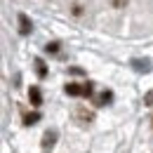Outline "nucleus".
<instances>
[{
    "instance_id": "f257e3e1",
    "label": "nucleus",
    "mask_w": 153,
    "mask_h": 153,
    "mask_svg": "<svg viewBox=\"0 0 153 153\" xmlns=\"http://www.w3.org/2000/svg\"><path fill=\"white\" fill-rule=\"evenodd\" d=\"M17 21H19V33H21V36H28V33L33 31V21L28 19L24 12H19V14H17Z\"/></svg>"
},
{
    "instance_id": "f03ea898",
    "label": "nucleus",
    "mask_w": 153,
    "mask_h": 153,
    "mask_svg": "<svg viewBox=\"0 0 153 153\" xmlns=\"http://www.w3.org/2000/svg\"><path fill=\"white\" fill-rule=\"evenodd\" d=\"M76 120H78V123H82V125H87V123L94 120V113L87 111V108H76Z\"/></svg>"
},
{
    "instance_id": "7ed1b4c3",
    "label": "nucleus",
    "mask_w": 153,
    "mask_h": 153,
    "mask_svg": "<svg viewBox=\"0 0 153 153\" xmlns=\"http://www.w3.org/2000/svg\"><path fill=\"white\" fill-rule=\"evenodd\" d=\"M28 101H31V106H40V104H42V94H40V90L36 85L28 87Z\"/></svg>"
},
{
    "instance_id": "20e7f679",
    "label": "nucleus",
    "mask_w": 153,
    "mask_h": 153,
    "mask_svg": "<svg viewBox=\"0 0 153 153\" xmlns=\"http://www.w3.org/2000/svg\"><path fill=\"white\" fill-rule=\"evenodd\" d=\"M54 141H57V130H47L42 134V149H52Z\"/></svg>"
},
{
    "instance_id": "39448f33",
    "label": "nucleus",
    "mask_w": 153,
    "mask_h": 153,
    "mask_svg": "<svg viewBox=\"0 0 153 153\" xmlns=\"http://www.w3.org/2000/svg\"><path fill=\"white\" fill-rule=\"evenodd\" d=\"M64 92L68 97H82V85H78V82H66Z\"/></svg>"
},
{
    "instance_id": "423d86ee",
    "label": "nucleus",
    "mask_w": 153,
    "mask_h": 153,
    "mask_svg": "<svg viewBox=\"0 0 153 153\" xmlns=\"http://www.w3.org/2000/svg\"><path fill=\"white\" fill-rule=\"evenodd\" d=\"M111 101H113V92H111V90H106V92H101V94L97 97V106H104V104H111Z\"/></svg>"
},
{
    "instance_id": "0eeeda50",
    "label": "nucleus",
    "mask_w": 153,
    "mask_h": 153,
    "mask_svg": "<svg viewBox=\"0 0 153 153\" xmlns=\"http://www.w3.org/2000/svg\"><path fill=\"white\" fill-rule=\"evenodd\" d=\"M38 120H40V113H38V111H33V113H26V115H24V125H26V127L36 125Z\"/></svg>"
},
{
    "instance_id": "6e6552de",
    "label": "nucleus",
    "mask_w": 153,
    "mask_h": 153,
    "mask_svg": "<svg viewBox=\"0 0 153 153\" xmlns=\"http://www.w3.org/2000/svg\"><path fill=\"white\" fill-rule=\"evenodd\" d=\"M33 64H36V73H38V78H45V76H47V66H45V61H42V59H36Z\"/></svg>"
},
{
    "instance_id": "1a4fd4ad",
    "label": "nucleus",
    "mask_w": 153,
    "mask_h": 153,
    "mask_svg": "<svg viewBox=\"0 0 153 153\" xmlns=\"http://www.w3.org/2000/svg\"><path fill=\"white\" fill-rule=\"evenodd\" d=\"M132 64H134V68H137V71H144V73H146V71H151V64H149V61H139V59H134Z\"/></svg>"
},
{
    "instance_id": "9d476101",
    "label": "nucleus",
    "mask_w": 153,
    "mask_h": 153,
    "mask_svg": "<svg viewBox=\"0 0 153 153\" xmlns=\"http://www.w3.org/2000/svg\"><path fill=\"white\" fill-rule=\"evenodd\" d=\"M59 47H61V45H59L57 40H52V42H47V45H45V52H50V54H57Z\"/></svg>"
},
{
    "instance_id": "9b49d317",
    "label": "nucleus",
    "mask_w": 153,
    "mask_h": 153,
    "mask_svg": "<svg viewBox=\"0 0 153 153\" xmlns=\"http://www.w3.org/2000/svg\"><path fill=\"white\" fill-rule=\"evenodd\" d=\"M92 92H94V85L92 82H85L82 85V97H92Z\"/></svg>"
},
{
    "instance_id": "f8f14e48",
    "label": "nucleus",
    "mask_w": 153,
    "mask_h": 153,
    "mask_svg": "<svg viewBox=\"0 0 153 153\" xmlns=\"http://www.w3.org/2000/svg\"><path fill=\"white\" fill-rule=\"evenodd\" d=\"M144 104H146V106H153V90H149V92L144 94Z\"/></svg>"
},
{
    "instance_id": "ddd939ff",
    "label": "nucleus",
    "mask_w": 153,
    "mask_h": 153,
    "mask_svg": "<svg viewBox=\"0 0 153 153\" xmlns=\"http://www.w3.org/2000/svg\"><path fill=\"white\" fill-rule=\"evenodd\" d=\"M127 5V0H113V7H125Z\"/></svg>"
},
{
    "instance_id": "4468645a",
    "label": "nucleus",
    "mask_w": 153,
    "mask_h": 153,
    "mask_svg": "<svg viewBox=\"0 0 153 153\" xmlns=\"http://www.w3.org/2000/svg\"><path fill=\"white\" fill-rule=\"evenodd\" d=\"M68 71H71L73 76H80V73H82V68H78V66H73V68H68Z\"/></svg>"
},
{
    "instance_id": "2eb2a0df",
    "label": "nucleus",
    "mask_w": 153,
    "mask_h": 153,
    "mask_svg": "<svg viewBox=\"0 0 153 153\" xmlns=\"http://www.w3.org/2000/svg\"><path fill=\"white\" fill-rule=\"evenodd\" d=\"M73 14H76V17H78V14H82V10H80V5H73Z\"/></svg>"
}]
</instances>
